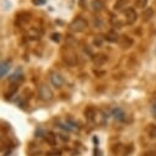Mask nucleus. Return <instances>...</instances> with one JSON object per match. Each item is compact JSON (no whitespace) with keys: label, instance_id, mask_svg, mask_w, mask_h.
Wrapping results in <instances>:
<instances>
[{"label":"nucleus","instance_id":"nucleus-2","mask_svg":"<svg viewBox=\"0 0 156 156\" xmlns=\"http://www.w3.org/2000/svg\"><path fill=\"white\" fill-rule=\"evenodd\" d=\"M69 28L75 32V33H80V32H84L86 28H87V21L84 19V17H75L70 25H69Z\"/></svg>","mask_w":156,"mask_h":156},{"label":"nucleus","instance_id":"nucleus-13","mask_svg":"<svg viewBox=\"0 0 156 156\" xmlns=\"http://www.w3.org/2000/svg\"><path fill=\"white\" fill-rule=\"evenodd\" d=\"M91 8L95 10V11H102L103 10V3L101 0H92L91 2Z\"/></svg>","mask_w":156,"mask_h":156},{"label":"nucleus","instance_id":"nucleus-10","mask_svg":"<svg viewBox=\"0 0 156 156\" xmlns=\"http://www.w3.org/2000/svg\"><path fill=\"white\" fill-rule=\"evenodd\" d=\"M106 62H107V55H106V54H102V53L97 54V55L95 57V59H94V63H95V65H97V66L103 65Z\"/></svg>","mask_w":156,"mask_h":156},{"label":"nucleus","instance_id":"nucleus-14","mask_svg":"<svg viewBox=\"0 0 156 156\" xmlns=\"http://www.w3.org/2000/svg\"><path fill=\"white\" fill-rule=\"evenodd\" d=\"M9 69H10V63L9 62H3L2 63V71H0V76H2V79L8 74Z\"/></svg>","mask_w":156,"mask_h":156},{"label":"nucleus","instance_id":"nucleus-4","mask_svg":"<svg viewBox=\"0 0 156 156\" xmlns=\"http://www.w3.org/2000/svg\"><path fill=\"white\" fill-rule=\"evenodd\" d=\"M112 150L115 155H118V156H129L130 152L133 151V147H132V145H121V144H118V145H114V147Z\"/></svg>","mask_w":156,"mask_h":156},{"label":"nucleus","instance_id":"nucleus-9","mask_svg":"<svg viewBox=\"0 0 156 156\" xmlns=\"http://www.w3.org/2000/svg\"><path fill=\"white\" fill-rule=\"evenodd\" d=\"M128 5H129V0H117L113 5V9L115 11H122V10H127L128 9Z\"/></svg>","mask_w":156,"mask_h":156},{"label":"nucleus","instance_id":"nucleus-16","mask_svg":"<svg viewBox=\"0 0 156 156\" xmlns=\"http://www.w3.org/2000/svg\"><path fill=\"white\" fill-rule=\"evenodd\" d=\"M149 0H135V6L139 9H146Z\"/></svg>","mask_w":156,"mask_h":156},{"label":"nucleus","instance_id":"nucleus-21","mask_svg":"<svg viewBox=\"0 0 156 156\" xmlns=\"http://www.w3.org/2000/svg\"><path fill=\"white\" fill-rule=\"evenodd\" d=\"M51 38H52V41H53V42H59V40H60V34H59V33H53V34L51 36Z\"/></svg>","mask_w":156,"mask_h":156},{"label":"nucleus","instance_id":"nucleus-8","mask_svg":"<svg viewBox=\"0 0 156 156\" xmlns=\"http://www.w3.org/2000/svg\"><path fill=\"white\" fill-rule=\"evenodd\" d=\"M96 114H97L96 113V109L94 107H91V106L86 107L85 111H84V115H85L86 121H89V122H94L96 119Z\"/></svg>","mask_w":156,"mask_h":156},{"label":"nucleus","instance_id":"nucleus-25","mask_svg":"<svg viewBox=\"0 0 156 156\" xmlns=\"http://www.w3.org/2000/svg\"><path fill=\"white\" fill-rule=\"evenodd\" d=\"M152 108H154V111H155V112H156V102H155V103H154V106H152Z\"/></svg>","mask_w":156,"mask_h":156},{"label":"nucleus","instance_id":"nucleus-18","mask_svg":"<svg viewBox=\"0 0 156 156\" xmlns=\"http://www.w3.org/2000/svg\"><path fill=\"white\" fill-rule=\"evenodd\" d=\"M147 133H149V136H150V138L156 139V126H150Z\"/></svg>","mask_w":156,"mask_h":156},{"label":"nucleus","instance_id":"nucleus-1","mask_svg":"<svg viewBox=\"0 0 156 156\" xmlns=\"http://www.w3.org/2000/svg\"><path fill=\"white\" fill-rule=\"evenodd\" d=\"M62 57L63 60L69 65H75L77 63V54L71 47H64V49L62 51Z\"/></svg>","mask_w":156,"mask_h":156},{"label":"nucleus","instance_id":"nucleus-5","mask_svg":"<svg viewBox=\"0 0 156 156\" xmlns=\"http://www.w3.org/2000/svg\"><path fill=\"white\" fill-rule=\"evenodd\" d=\"M49 80L52 83V85L57 89H60L63 85H64V79H63V76L57 73V71H51L49 73Z\"/></svg>","mask_w":156,"mask_h":156},{"label":"nucleus","instance_id":"nucleus-12","mask_svg":"<svg viewBox=\"0 0 156 156\" xmlns=\"http://www.w3.org/2000/svg\"><path fill=\"white\" fill-rule=\"evenodd\" d=\"M112 114H113V117L115 119H118V121H124V112L122 111V109H119V108H114L113 111H112Z\"/></svg>","mask_w":156,"mask_h":156},{"label":"nucleus","instance_id":"nucleus-19","mask_svg":"<svg viewBox=\"0 0 156 156\" xmlns=\"http://www.w3.org/2000/svg\"><path fill=\"white\" fill-rule=\"evenodd\" d=\"M62 152L59 150H51V151H47L46 152V156H60Z\"/></svg>","mask_w":156,"mask_h":156},{"label":"nucleus","instance_id":"nucleus-23","mask_svg":"<svg viewBox=\"0 0 156 156\" xmlns=\"http://www.w3.org/2000/svg\"><path fill=\"white\" fill-rule=\"evenodd\" d=\"M94 156H102V151L98 147H95L94 150Z\"/></svg>","mask_w":156,"mask_h":156},{"label":"nucleus","instance_id":"nucleus-3","mask_svg":"<svg viewBox=\"0 0 156 156\" xmlns=\"http://www.w3.org/2000/svg\"><path fill=\"white\" fill-rule=\"evenodd\" d=\"M38 96L43 101H51L53 98V91L47 84H42L38 87Z\"/></svg>","mask_w":156,"mask_h":156},{"label":"nucleus","instance_id":"nucleus-17","mask_svg":"<svg viewBox=\"0 0 156 156\" xmlns=\"http://www.w3.org/2000/svg\"><path fill=\"white\" fill-rule=\"evenodd\" d=\"M117 38H118V37H117L115 32H109V33H107V36H106V40L109 41V42H115Z\"/></svg>","mask_w":156,"mask_h":156},{"label":"nucleus","instance_id":"nucleus-6","mask_svg":"<svg viewBox=\"0 0 156 156\" xmlns=\"http://www.w3.org/2000/svg\"><path fill=\"white\" fill-rule=\"evenodd\" d=\"M138 20V14L133 8H128L124 10V21L127 25H133Z\"/></svg>","mask_w":156,"mask_h":156},{"label":"nucleus","instance_id":"nucleus-15","mask_svg":"<svg viewBox=\"0 0 156 156\" xmlns=\"http://www.w3.org/2000/svg\"><path fill=\"white\" fill-rule=\"evenodd\" d=\"M152 16H154V10H152V8H146L145 11L143 12V19H144L145 21H147V20L152 19Z\"/></svg>","mask_w":156,"mask_h":156},{"label":"nucleus","instance_id":"nucleus-20","mask_svg":"<svg viewBox=\"0 0 156 156\" xmlns=\"http://www.w3.org/2000/svg\"><path fill=\"white\" fill-rule=\"evenodd\" d=\"M141 156H156V150H147L141 154Z\"/></svg>","mask_w":156,"mask_h":156},{"label":"nucleus","instance_id":"nucleus-11","mask_svg":"<svg viewBox=\"0 0 156 156\" xmlns=\"http://www.w3.org/2000/svg\"><path fill=\"white\" fill-rule=\"evenodd\" d=\"M46 141L51 145V146H55L57 145V135L53 132H48L46 134Z\"/></svg>","mask_w":156,"mask_h":156},{"label":"nucleus","instance_id":"nucleus-7","mask_svg":"<svg viewBox=\"0 0 156 156\" xmlns=\"http://www.w3.org/2000/svg\"><path fill=\"white\" fill-rule=\"evenodd\" d=\"M133 40L129 37V36H122L119 40H118V44H119V47L122 48V49H129V48H132V46H133Z\"/></svg>","mask_w":156,"mask_h":156},{"label":"nucleus","instance_id":"nucleus-24","mask_svg":"<svg viewBox=\"0 0 156 156\" xmlns=\"http://www.w3.org/2000/svg\"><path fill=\"white\" fill-rule=\"evenodd\" d=\"M85 4H86V0H79V5H80L81 8H84Z\"/></svg>","mask_w":156,"mask_h":156},{"label":"nucleus","instance_id":"nucleus-22","mask_svg":"<svg viewBox=\"0 0 156 156\" xmlns=\"http://www.w3.org/2000/svg\"><path fill=\"white\" fill-rule=\"evenodd\" d=\"M32 3H33V5L40 6V5H44L46 4V0H32Z\"/></svg>","mask_w":156,"mask_h":156}]
</instances>
